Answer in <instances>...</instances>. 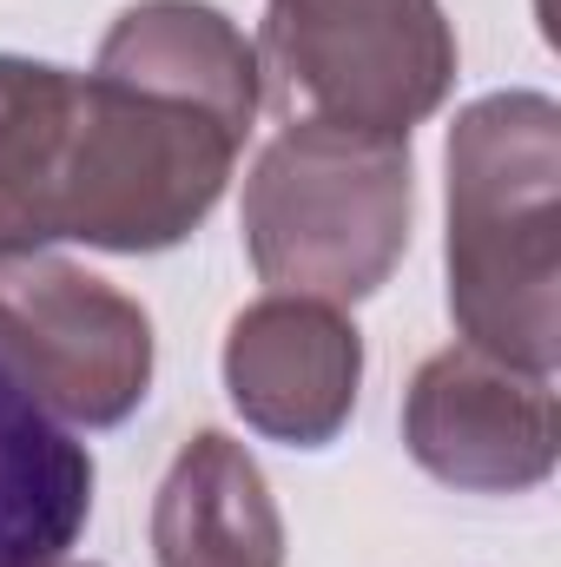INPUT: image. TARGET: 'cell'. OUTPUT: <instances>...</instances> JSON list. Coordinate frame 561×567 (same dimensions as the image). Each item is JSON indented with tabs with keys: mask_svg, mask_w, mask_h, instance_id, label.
Listing matches in <instances>:
<instances>
[{
	"mask_svg": "<svg viewBox=\"0 0 561 567\" xmlns=\"http://www.w3.org/2000/svg\"><path fill=\"white\" fill-rule=\"evenodd\" d=\"M555 185L561 113L496 93L449 140V310L462 337L529 377L555 370Z\"/></svg>",
	"mask_w": 561,
	"mask_h": 567,
	"instance_id": "6da1fadb",
	"label": "cell"
},
{
	"mask_svg": "<svg viewBox=\"0 0 561 567\" xmlns=\"http://www.w3.org/2000/svg\"><path fill=\"white\" fill-rule=\"evenodd\" d=\"M410 238V152L384 133L297 120L245 185V245L278 297L357 303Z\"/></svg>",
	"mask_w": 561,
	"mask_h": 567,
	"instance_id": "7a4b0ae2",
	"label": "cell"
},
{
	"mask_svg": "<svg viewBox=\"0 0 561 567\" xmlns=\"http://www.w3.org/2000/svg\"><path fill=\"white\" fill-rule=\"evenodd\" d=\"M245 126L120 73H86L73 86L67 172H60V238L106 251L178 245L225 192Z\"/></svg>",
	"mask_w": 561,
	"mask_h": 567,
	"instance_id": "3957f363",
	"label": "cell"
},
{
	"mask_svg": "<svg viewBox=\"0 0 561 567\" xmlns=\"http://www.w3.org/2000/svg\"><path fill=\"white\" fill-rule=\"evenodd\" d=\"M265 60L310 120L410 140L456 80V40L436 0H272Z\"/></svg>",
	"mask_w": 561,
	"mask_h": 567,
	"instance_id": "277c9868",
	"label": "cell"
},
{
	"mask_svg": "<svg viewBox=\"0 0 561 567\" xmlns=\"http://www.w3.org/2000/svg\"><path fill=\"white\" fill-rule=\"evenodd\" d=\"M0 363L60 423L113 429L145 403L152 330L106 278L33 251L0 265Z\"/></svg>",
	"mask_w": 561,
	"mask_h": 567,
	"instance_id": "5b68a950",
	"label": "cell"
},
{
	"mask_svg": "<svg viewBox=\"0 0 561 567\" xmlns=\"http://www.w3.org/2000/svg\"><path fill=\"white\" fill-rule=\"evenodd\" d=\"M404 435L429 475L482 495L536 488L555 468V390L476 343L429 357L404 403Z\"/></svg>",
	"mask_w": 561,
	"mask_h": 567,
	"instance_id": "8992f818",
	"label": "cell"
},
{
	"mask_svg": "<svg viewBox=\"0 0 561 567\" xmlns=\"http://www.w3.org/2000/svg\"><path fill=\"white\" fill-rule=\"evenodd\" d=\"M364 350L337 303L317 297H265L238 310L225 337V390L258 435L297 449L330 442L357 410Z\"/></svg>",
	"mask_w": 561,
	"mask_h": 567,
	"instance_id": "52a82bcc",
	"label": "cell"
},
{
	"mask_svg": "<svg viewBox=\"0 0 561 567\" xmlns=\"http://www.w3.org/2000/svg\"><path fill=\"white\" fill-rule=\"evenodd\" d=\"M93 515V455L0 363V567H53Z\"/></svg>",
	"mask_w": 561,
	"mask_h": 567,
	"instance_id": "ba28073f",
	"label": "cell"
},
{
	"mask_svg": "<svg viewBox=\"0 0 561 567\" xmlns=\"http://www.w3.org/2000/svg\"><path fill=\"white\" fill-rule=\"evenodd\" d=\"M159 567H278L284 528L258 462L232 435H192L152 508Z\"/></svg>",
	"mask_w": 561,
	"mask_h": 567,
	"instance_id": "9c48e42d",
	"label": "cell"
},
{
	"mask_svg": "<svg viewBox=\"0 0 561 567\" xmlns=\"http://www.w3.org/2000/svg\"><path fill=\"white\" fill-rule=\"evenodd\" d=\"M93 73L185 93L238 126H252L258 113V53L245 47V33L225 13L192 7V0H145L133 13H120Z\"/></svg>",
	"mask_w": 561,
	"mask_h": 567,
	"instance_id": "30bf717a",
	"label": "cell"
},
{
	"mask_svg": "<svg viewBox=\"0 0 561 567\" xmlns=\"http://www.w3.org/2000/svg\"><path fill=\"white\" fill-rule=\"evenodd\" d=\"M73 73L0 60V265L60 238V172L73 126Z\"/></svg>",
	"mask_w": 561,
	"mask_h": 567,
	"instance_id": "8fae6325",
	"label": "cell"
},
{
	"mask_svg": "<svg viewBox=\"0 0 561 567\" xmlns=\"http://www.w3.org/2000/svg\"><path fill=\"white\" fill-rule=\"evenodd\" d=\"M53 567H60V561H53Z\"/></svg>",
	"mask_w": 561,
	"mask_h": 567,
	"instance_id": "7c38bea8",
	"label": "cell"
}]
</instances>
